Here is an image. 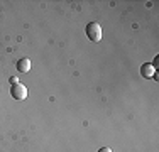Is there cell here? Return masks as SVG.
<instances>
[{"mask_svg": "<svg viewBox=\"0 0 159 152\" xmlns=\"http://www.w3.org/2000/svg\"><path fill=\"white\" fill-rule=\"evenodd\" d=\"M156 73H157V71L154 69V66H152V64H151V63H144L142 66H141V74H142V76H144V78H146V79L152 78V76L156 74Z\"/></svg>", "mask_w": 159, "mask_h": 152, "instance_id": "3", "label": "cell"}, {"mask_svg": "<svg viewBox=\"0 0 159 152\" xmlns=\"http://www.w3.org/2000/svg\"><path fill=\"white\" fill-rule=\"evenodd\" d=\"M151 64H152V66H154V69L157 71V64H159V56H156V59H154V63H151Z\"/></svg>", "mask_w": 159, "mask_h": 152, "instance_id": "6", "label": "cell"}, {"mask_svg": "<svg viewBox=\"0 0 159 152\" xmlns=\"http://www.w3.org/2000/svg\"><path fill=\"white\" fill-rule=\"evenodd\" d=\"M98 152H112V149H110V147H102Z\"/></svg>", "mask_w": 159, "mask_h": 152, "instance_id": "7", "label": "cell"}, {"mask_svg": "<svg viewBox=\"0 0 159 152\" xmlns=\"http://www.w3.org/2000/svg\"><path fill=\"white\" fill-rule=\"evenodd\" d=\"M16 68H17L19 73H27V71H31V59L29 58H20L17 61Z\"/></svg>", "mask_w": 159, "mask_h": 152, "instance_id": "4", "label": "cell"}, {"mask_svg": "<svg viewBox=\"0 0 159 152\" xmlns=\"http://www.w3.org/2000/svg\"><path fill=\"white\" fill-rule=\"evenodd\" d=\"M27 95H29V91H27V86L25 85H22V83H17V85H12L10 86V96L14 98V100H25L27 98Z\"/></svg>", "mask_w": 159, "mask_h": 152, "instance_id": "2", "label": "cell"}, {"mask_svg": "<svg viewBox=\"0 0 159 152\" xmlns=\"http://www.w3.org/2000/svg\"><path fill=\"white\" fill-rule=\"evenodd\" d=\"M85 32H86V36H88V39L92 41V42H100L102 36H103V32H102V25L98 24V22H90V24L86 25Z\"/></svg>", "mask_w": 159, "mask_h": 152, "instance_id": "1", "label": "cell"}, {"mask_svg": "<svg viewBox=\"0 0 159 152\" xmlns=\"http://www.w3.org/2000/svg\"><path fill=\"white\" fill-rule=\"evenodd\" d=\"M9 81H10V85H17V83H20V81H19V78H17V76H12V78H10Z\"/></svg>", "mask_w": 159, "mask_h": 152, "instance_id": "5", "label": "cell"}]
</instances>
